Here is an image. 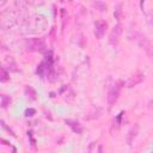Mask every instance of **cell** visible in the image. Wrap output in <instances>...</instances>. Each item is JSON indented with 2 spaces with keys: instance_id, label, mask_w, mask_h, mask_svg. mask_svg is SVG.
<instances>
[{
  "instance_id": "6da1fadb",
  "label": "cell",
  "mask_w": 153,
  "mask_h": 153,
  "mask_svg": "<svg viewBox=\"0 0 153 153\" xmlns=\"http://www.w3.org/2000/svg\"><path fill=\"white\" fill-rule=\"evenodd\" d=\"M122 86H123V82L122 81H116L115 84H112L108 91V94H106V102L109 104V106L114 105L118 97H120V93H121V90H122Z\"/></svg>"
},
{
  "instance_id": "7a4b0ae2",
  "label": "cell",
  "mask_w": 153,
  "mask_h": 153,
  "mask_svg": "<svg viewBox=\"0 0 153 153\" xmlns=\"http://www.w3.org/2000/svg\"><path fill=\"white\" fill-rule=\"evenodd\" d=\"M17 16L16 12L13 11H2L0 14V26L2 30L10 29L14 23H16Z\"/></svg>"
},
{
  "instance_id": "3957f363",
  "label": "cell",
  "mask_w": 153,
  "mask_h": 153,
  "mask_svg": "<svg viewBox=\"0 0 153 153\" xmlns=\"http://www.w3.org/2000/svg\"><path fill=\"white\" fill-rule=\"evenodd\" d=\"M26 49L29 51H38V53H43L47 49L45 42L43 38H29L26 41Z\"/></svg>"
},
{
  "instance_id": "277c9868",
  "label": "cell",
  "mask_w": 153,
  "mask_h": 153,
  "mask_svg": "<svg viewBox=\"0 0 153 153\" xmlns=\"http://www.w3.org/2000/svg\"><path fill=\"white\" fill-rule=\"evenodd\" d=\"M122 33H123V26H122L121 24L115 25V26L111 29L110 33H109V43H110V45L116 47V45L120 43V41H121Z\"/></svg>"
},
{
  "instance_id": "5b68a950",
  "label": "cell",
  "mask_w": 153,
  "mask_h": 153,
  "mask_svg": "<svg viewBox=\"0 0 153 153\" xmlns=\"http://www.w3.org/2000/svg\"><path fill=\"white\" fill-rule=\"evenodd\" d=\"M137 43L143 48V50L146 51V54L153 60V41L148 39L146 36H139V38H136Z\"/></svg>"
},
{
  "instance_id": "8992f818",
  "label": "cell",
  "mask_w": 153,
  "mask_h": 153,
  "mask_svg": "<svg viewBox=\"0 0 153 153\" xmlns=\"http://www.w3.org/2000/svg\"><path fill=\"white\" fill-rule=\"evenodd\" d=\"M106 29H108V24L105 20H97L96 24H94V36L98 38V39H102L106 32Z\"/></svg>"
},
{
  "instance_id": "52a82bcc",
  "label": "cell",
  "mask_w": 153,
  "mask_h": 153,
  "mask_svg": "<svg viewBox=\"0 0 153 153\" xmlns=\"http://www.w3.org/2000/svg\"><path fill=\"white\" fill-rule=\"evenodd\" d=\"M143 79H145V74L137 72V73H135L134 75H131V76L128 79V81H127V86H128V87H134V86L141 84V82L143 81Z\"/></svg>"
},
{
  "instance_id": "ba28073f",
  "label": "cell",
  "mask_w": 153,
  "mask_h": 153,
  "mask_svg": "<svg viewBox=\"0 0 153 153\" xmlns=\"http://www.w3.org/2000/svg\"><path fill=\"white\" fill-rule=\"evenodd\" d=\"M137 134H139V124H134L128 130V134H127V143L128 145H131V142L135 140V137L137 136Z\"/></svg>"
},
{
  "instance_id": "9c48e42d",
  "label": "cell",
  "mask_w": 153,
  "mask_h": 153,
  "mask_svg": "<svg viewBox=\"0 0 153 153\" xmlns=\"http://www.w3.org/2000/svg\"><path fill=\"white\" fill-rule=\"evenodd\" d=\"M4 67L6 68V69H8V71H11V72H18L19 71V68L17 67V63L13 61V59L12 57H7V59H5V61H4Z\"/></svg>"
},
{
  "instance_id": "30bf717a",
  "label": "cell",
  "mask_w": 153,
  "mask_h": 153,
  "mask_svg": "<svg viewBox=\"0 0 153 153\" xmlns=\"http://www.w3.org/2000/svg\"><path fill=\"white\" fill-rule=\"evenodd\" d=\"M65 122H66V124H68V127H69L74 133L80 134V133L82 131V128H81V126L79 124L78 121H74V120H66Z\"/></svg>"
},
{
  "instance_id": "8fae6325",
  "label": "cell",
  "mask_w": 153,
  "mask_h": 153,
  "mask_svg": "<svg viewBox=\"0 0 153 153\" xmlns=\"http://www.w3.org/2000/svg\"><path fill=\"white\" fill-rule=\"evenodd\" d=\"M24 92H25L26 97H29L30 99H32V100H35V99H36V91H35L31 86L26 85V86H25V88H24Z\"/></svg>"
},
{
  "instance_id": "7c38bea8",
  "label": "cell",
  "mask_w": 153,
  "mask_h": 153,
  "mask_svg": "<svg viewBox=\"0 0 153 153\" xmlns=\"http://www.w3.org/2000/svg\"><path fill=\"white\" fill-rule=\"evenodd\" d=\"M92 6H93L96 10H98L99 12H104V11H106V8H108V5H106L104 1H94V2L92 4Z\"/></svg>"
},
{
  "instance_id": "4fadbf2b",
  "label": "cell",
  "mask_w": 153,
  "mask_h": 153,
  "mask_svg": "<svg viewBox=\"0 0 153 153\" xmlns=\"http://www.w3.org/2000/svg\"><path fill=\"white\" fill-rule=\"evenodd\" d=\"M8 80H10V74H8L7 69L2 66V67L0 68V81H1V82H6V81H8Z\"/></svg>"
},
{
  "instance_id": "5bb4252c",
  "label": "cell",
  "mask_w": 153,
  "mask_h": 153,
  "mask_svg": "<svg viewBox=\"0 0 153 153\" xmlns=\"http://www.w3.org/2000/svg\"><path fill=\"white\" fill-rule=\"evenodd\" d=\"M10 103H11V98L7 94H1L0 96V105H1L2 109L7 108L10 105Z\"/></svg>"
},
{
  "instance_id": "9a60e30c",
  "label": "cell",
  "mask_w": 153,
  "mask_h": 153,
  "mask_svg": "<svg viewBox=\"0 0 153 153\" xmlns=\"http://www.w3.org/2000/svg\"><path fill=\"white\" fill-rule=\"evenodd\" d=\"M114 16L117 20H121L122 19V16H123V12H122V4H117V6L115 7V11H114Z\"/></svg>"
},
{
  "instance_id": "2e32d148",
  "label": "cell",
  "mask_w": 153,
  "mask_h": 153,
  "mask_svg": "<svg viewBox=\"0 0 153 153\" xmlns=\"http://www.w3.org/2000/svg\"><path fill=\"white\" fill-rule=\"evenodd\" d=\"M146 22H147V24L149 25V27L153 29V10H151V11L147 13V16H146Z\"/></svg>"
},
{
  "instance_id": "e0dca14e",
  "label": "cell",
  "mask_w": 153,
  "mask_h": 153,
  "mask_svg": "<svg viewBox=\"0 0 153 153\" xmlns=\"http://www.w3.org/2000/svg\"><path fill=\"white\" fill-rule=\"evenodd\" d=\"M35 114H36V110H35L33 108H29V109H26L25 112H24L25 117H32Z\"/></svg>"
},
{
  "instance_id": "ac0fdd59",
  "label": "cell",
  "mask_w": 153,
  "mask_h": 153,
  "mask_svg": "<svg viewBox=\"0 0 153 153\" xmlns=\"http://www.w3.org/2000/svg\"><path fill=\"white\" fill-rule=\"evenodd\" d=\"M27 137H29L30 141H31V146L35 148V147H36V141H35V139H33V136H32V131H31V130L27 131Z\"/></svg>"
},
{
  "instance_id": "d6986e66",
  "label": "cell",
  "mask_w": 153,
  "mask_h": 153,
  "mask_svg": "<svg viewBox=\"0 0 153 153\" xmlns=\"http://www.w3.org/2000/svg\"><path fill=\"white\" fill-rule=\"evenodd\" d=\"M1 127H2V128H4L5 130H7V131H8V133H10L11 135H13V136H14V134H13V131H12V130H11V129H10V128H8V127H7L6 124H5V122H4V121H1Z\"/></svg>"
},
{
  "instance_id": "ffe728a7",
  "label": "cell",
  "mask_w": 153,
  "mask_h": 153,
  "mask_svg": "<svg viewBox=\"0 0 153 153\" xmlns=\"http://www.w3.org/2000/svg\"><path fill=\"white\" fill-rule=\"evenodd\" d=\"M98 153H105V152H104L103 146H99V147H98Z\"/></svg>"
},
{
  "instance_id": "44dd1931",
  "label": "cell",
  "mask_w": 153,
  "mask_h": 153,
  "mask_svg": "<svg viewBox=\"0 0 153 153\" xmlns=\"http://www.w3.org/2000/svg\"><path fill=\"white\" fill-rule=\"evenodd\" d=\"M12 153H17V149H16V147H12Z\"/></svg>"
},
{
  "instance_id": "7402d4cb",
  "label": "cell",
  "mask_w": 153,
  "mask_h": 153,
  "mask_svg": "<svg viewBox=\"0 0 153 153\" xmlns=\"http://www.w3.org/2000/svg\"><path fill=\"white\" fill-rule=\"evenodd\" d=\"M152 153H153V152H152Z\"/></svg>"
}]
</instances>
